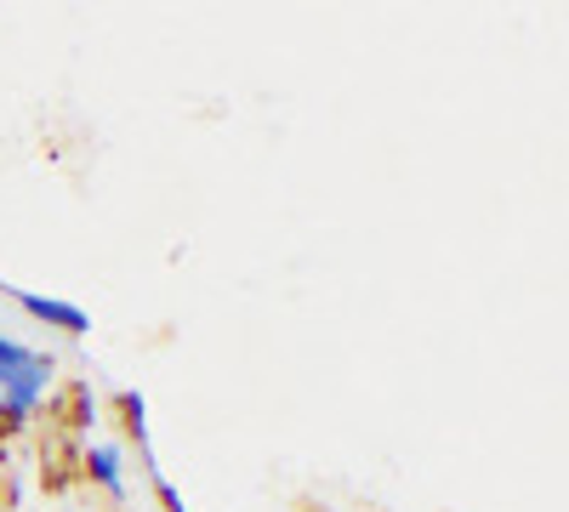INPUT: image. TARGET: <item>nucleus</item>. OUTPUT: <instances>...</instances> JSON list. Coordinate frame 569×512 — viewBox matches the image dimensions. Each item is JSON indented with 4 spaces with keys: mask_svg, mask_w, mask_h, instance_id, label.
I'll return each instance as SVG.
<instances>
[{
    "mask_svg": "<svg viewBox=\"0 0 569 512\" xmlns=\"http://www.w3.org/2000/svg\"><path fill=\"white\" fill-rule=\"evenodd\" d=\"M46 382H52V359H40L23 342L0 337V393H7V422H23V415L34 410V399L46 393Z\"/></svg>",
    "mask_w": 569,
    "mask_h": 512,
    "instance_id": "obj_1",
    "label": "nucleus"
},
{
    "mask_svg": "<svg viewBox=\"0 0 569 512\" xmlns=\"http://www.w3.org/2000/svg\"><path fill=\"white\" fill-rule=\"evenodd\" d=\"M86 461H91V479H98L109 495H126V484H120V455H114L109 444H98V450H91Z\"/></svg>",
    "mask_w": 569,
    "mask_h": 512,
    "instance_id": "obj_3",
    "label": "nucleus"
},
{
    "mask_svg": "<svg viewBox=\"0 0 569 512\" xmlns=\"http://www.w3.org/2000/svg\"><path fill=\"white\" fill-rule=\"evenodd\" d=\"M18 302H23V313H34V319H46V324H58V331H69V337H86V331H91V319H86L74 302L40 297V291H18Z\"/></svg>",
    "mask_w": 569,
    "mask_h": 512,
    "instance_id": "obj_2",
    "label": "nucleus"
}]
</instances>
